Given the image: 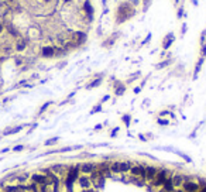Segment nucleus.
Masks as SVG:
<instances>
[{
    "mask_svg": "<svg viewBox=\"0 0 206 192\" xmlns=\"http://www.w3.org/2000/svg\"><path fill=\"white\" fill-rule=\"evenodd\" d=\"M79 172H80L79 165H74L72 168L68 169V174H66V178H65V185L68 188V191H72V187H74L75 181L79 177Z\"/></svg>",
    "mask_w": 206,
    "mask_h": 192,
    "instance_id": "nucleus-1",
    "label": "nucleus"
},
{
    "mask_svg": "<svg viewBox=\"0 0 206 192\" xmlns=\"http://www.w3.org/2000/svg\"><path fill=\"white\" fill-rule=\"evenodd\" d=\"M169 177V174H168V171L167 169H158L157 171V174H155V177H154V179L151 181V185L153 187H155V188H161L162 187V184L167 181V178Z\"/></svg>",
    "mask_w": 206,
    "mask_h": 192,
    "instance_id": "nucleus-2",
    "label": "nucleus"
},
{
    "mask_svg": "<svg viewBox=\"0 0 206 192\" xmlns=\"http://www.w3.org/2000/svg\"><path fill=\"white\" fill-rule=\"evenodd\" d=\"M130 174L133 177L141 178V181H145V165H140V164L131 165Z\"/></svg>",
    "mask_w": 206,
    "mask_h": 192,
    "instance_id": "nucleus-3",
    "label": "nucleus"
},
{
    "mask_svg": "<svg viewBox=\"0 0 206 192\" xmlns=\"http://www.w3.org/2000/svg\"><path fill=\"white\" fill-rule=\"evenodd\" d=\"M185 192H199V189H201V185H199V182H196V181H192V179H189V181H185V182L182 184V187H181Z\"/></svg>",
    "mask_w": 206,
    "mask_h": 192,
    "instance_id": "nucleus-4",
    "label": "nucleus"
},
{
    "mask_svg": "<svg viewBox=\"0 0 206 192\" xmlns=\"http://www.w3.org/2000/svg\"><path fill=\"white\" fill-rule=\"evenodd\" d=\"M78 184H79V187L82 188V189H90L92 188V179H90V177H88V175H85V174H82V175H79L78 177Z\"/></svg>",
    "mask_w": 206,
    "mask_h": 192,
    "instance_id": "nucleus-5",
    "label": "nucleus"
},
{
    "mask_svg": "<svg viewBox=\"0 0 206 192\" xmlns=\"http://www.w3.org/2000/svg\"><path fill=\"white\" fill-rule=\"evenodd\" d=\"M96 168H98V165L93 164V163H83V164L79 165L80 174H85V175H90Z\"/></svg>",
    "mask_w": 206,
    "mask_h": 192,
    "instance_id": "nucleus-6",
    "label": "nucleus"
},
{
    "mask_svg": "<svg viewBox=\"0 0 206 192\" xmlns=\"http://www.w3.org/2000/svg\"><path fill=\"white\" fill-rule=\"evenodd\" d=\"M31 181H33L34 184H37V185H47V184H50V181H48V177L45 175V174H34L33 177H31Z\"/></svg>",
    "mask_w": 206,
    "mask_h": 192,
    "instance_id": "nucleus-7",
    "label": "nucleus"
},
{
    "mask_svg": "<svg viewBox=\"0 0 206 192\" xmlns=\"http://www.w3.org/2000/svg\"><path fill=\"white\" fill-rule=\"evenodd\" d=\"M171 177H172V182L175 188H181L185 181L191 179V178H188V177H185V175H181V174H175V175H171Z\"/></svg>",
    "mask_w": 206,
    "mask_h": 192,
    "instance_id": "nucleus-8",
    "label": "nucleus"
},
{
    "mask_svg": "<svg viewBox=\"0 0 206 192\" xmlns=\"http://www.w3.org/2000/svg\"><path fill=\"white\" fill-rule=\"evenodd\" d=\"M157 171H158V169L155 168V167H153V165H145V181L151 182V181L154 179Z\"/></svg>",
    "mask_w": 206,
    "mask_h": 192,
    "instance_id": "nucleus-9",
    "label": "nucleus"
},
{
    "mask_svg": "<svg viewBox=\"0 0 206 192\" xmlns=\"http://www.w3.org/2000/svg\"><path fill=\"white\" fill-rule=\"evenodd\" d=\"M41 54H42L44 58H52V56L55 55V47H52V45H45V47H42Z\"/></svg>",
    "mask_w": 206,
    "mask_h": 192,
    "instance_id": "nucleus-10",
    "label": "nucleus"
},
{
    "mask_svg": "<svg viewBox=\"0 0 206 192\" xmlns=\"http://www.w3.org/2000/svg\"><path fill=\"white\" fill-rule=\"evenodd\" d=\"M162 192H174L175 191V189H174V182H172V177H171V175H169L168 178H167V181H165L164 184H162Z\"/></svg>",
    "mask_w": 206,
    "mask_h": 192,
    "instance_id": "nucleus-11",
    "label": "nucleus"
},
{
    "mask_svg": "<svg viewBox=\"0 0 206 192\" xmlns=\"http://www.w3.org/2000/svg\"><path fill=\"white\" fill-rule=\"evenodd\" d=\"M83 11H85V14L88 16V19L92 20V17H93V9H92V6H90L89 0L83 2Z\"/></svg>",
    "mask_w": 206,
    "mask_h": 192,
    "instance_id": "nucleus-12",
    "label": "nucleus"
},
{
    "mask_svg": "<svg viewBox=\"0 0 206 192\" xmlns=\"http://www.w3.org/2000/svg\"><path fill=\"white\" fill-rule=\"evenodd\" d=\"M175 41V37H174V34L172 33H169V34H167V37L164 38V41H162V48H169V45L172 44V42Z\"/></svg>",
    "mask_w": 206,
    "mask_h": 192,
    "instance_id": "nucleus-13",
    "label": "nucleus"
},
{
    "mask_svg": "<svg viewBox=\"0 0 206 192\" xmlns=\"http://www.w3.org/2000/svg\"><path fill=\"white\" fill-rule=\"evenodd\" d=\"M51 171L55 175H59V174H64L65 172V165H61V164H55L51 167Z\"/></svg>",
    "mask_w": 206,
    "mask_h": 192,
    "instance_id": "nucleus-14",
    "label": "nucleus"
},
{
    "mask_svg": "<svg viewBox=\"0 0 206 192\" xmlns=\"http://www.w3.org/2000/svg\"><path fill=\"white\" fill-rule=\"evenodd\" d=\"M109 171L113 174H120V163H119V161H114L112 164H109Z\"/></svg>",
    "mask_w": 206,
    "mask_h": 192,
    "instance_id": "nucleus-15",
    "label": "nucleus"
},
{
    "mask_svg": "<svg viewBox=\"0 0 206 192\" xmlns=\"http://www.w3.org/2000/svg\"><path fill=\"white\" fill-rule=\"evenodd\" d=\"M26 187L24 185H19V187H6L5 192H26Z\"/></svg>",
    "mask_w": 206,
    "mask_h": 192,
    "instance_id": "nucleus-16",
    "label": "nucleus"
},
{
    "mask_svg": "<svg viewBox=\"0 0 206 192\" xmlns=\"http://www.w3.org/2000/svg\"><path fill=\"white\" fill-rule=\"evenodd\" d=\"M74 37H76V44L78 45H80L82 42H85V40H86V34L82 33V31H78V33L74 34Z\"/></svg>",
    "mask_w": 206,
    "mask_h": 192,
    "instance_id": "nucleus-17",
    "label": "nucleus"
},
{
    "mask_svg": "<svg viewBox=\"0 0 206 192\" xmlns=\"http://www.w3.org/2000/svg\"><path fill=\"white\" fill-rule=\"evenodd\" d=\"M131 168V164L130 163H120V172L122 174H126L129 172Z\"/></svg>",
    "mask_w": 206,
    "mask_h": 192,
    "instance_id": "nucleus-18",
    "label": "nucleus"
},
{
    "mask_svg": "<svg viewBox=\"0 0 206 192\" xmlns=\"http://www.w3.org/2000/svg\"><path fill=\"white\" fill-rule=\"evenodd\" d=\"M124 90H126V88H124V85H122L120 82H117L116 84V95H123L124 93Z\"/></svg>",
    "mask_w": 206,
    "mask_h": 192,
    "instance_id": "nucleus-19",
    "label": "nucleus"
},
{
    "mask_svg": "<svg viewBox=\"0 0 206 192\" xmlns=\"http://www.w3.org/2000/svg\"><path fill=\"white\" fill-rule=\"evenodd\" d=\"M26 47H27V42L24 41V40H21V41L17 42V45H16V50H17V51H24V50H26Z\"/></svg>",
    "mask_w": 206,
    "mask_h": 192,
    "instance_id": "nucleus-20",
    "label": "nucleus"
},
{
    "mask_svg": "<svg viewBox=\"0 0 206 192\" xmlns=\"http://www.w3.org/2000/svg\"><path fill=\"white\" fill-rule=\"evenodd\" d=\"M203 59H205L203 56H201V58H199V61H198L196 66H195V76L199 74V71H201V66H202V64H203Z\"/></svg>",
    "mask_w": 206,
    "mask_h": 192,
    "instance_id": "nucleus-21",
    "label": "nucleus"
},
{
    "mask_svg": "<svg viewBox=\"0 0 206 192\" xmlns=\"http://www.w3.org/2000/svg\"><path fill=\"white\" fill-rule=\"evenodd\" d=\"M100 82H102V79L99 78V79H96V81H93V82H90L89 85H88V88H95V86H98V85H100Z\"/></svg>",
    "mask_w": 206,
    "mask_h": 192,
    "instance_id": "nucleus-22",
    "label": "nucleus"
},
{
    "mask_svg": "<svg viewBox=\"0 0 206 192\" xmlns=\"http://www.w3.org/2000/svg\"><path fill=\"white\" fill-rule=\"evenodd\" d=\"M56 141H58V137H54V139H51V140L45 141V145H52L54 143H56Z\"/></svg>",
    "mask_w": 206,
    "mask_h": 192,
    "instance_id": "nucleus-23",
    "label": "nucleus"
},
{
    "mask_svg": "<svg viewBox=\"0 0 206 192\" xmlns=\"http://www.w3.org/2000/svg\"><path fill=\"white\" fill-rule=\"evenodd\" d=\"M123 120H124V123H126L127 126H129V124H130L131 117H130V116H127V114H126V116H123Z\"/></svg>",
    "mask_w": 206,
    "mask_h": 192,
    "instance_id": "nucleus-24",
    "label": "nucleus"
},
{
    "mask_svg": "<svg viewBox=\"0 0 206 192\" xmlns=\"http://www.w3.org/2000/svg\"><path fill=\"white\" fill-rule=\"evenodd\" d=\"M202 56H203V58H205V56H206V42H205V44H202Z\"/></svg>",
    "mask_w": 206,
    "mask_h": 192,
    "instance_id": "nucleus-25",
    "label": "nucleus"
},
{
    "mask_svg": "<svg viewBox=\"0 0 206 192\" xmlns=\"http://www.w3.org/2000/svg\"><path fill=\"white\" fill-rule=\"evenodd\" d=\"M50 105H51V102H47V103H45V105H44V106H42V108H41V110H40V113H42V112H44V110H45V109H47L48 106H50Z\"/></svg>",
    "mask_w": 206,
    "mask_h": 192,
    "instance_id": "nucleus-26",
    "label": "nucleus"
},
{
    "mask_svg": "<svg viewBox=\"0 0 206 192\" xmlns=\"http://www.w3.org/2000/svg\"><path fill=\"white\" fill-rule=\"evenodd\" d=\"M183 16V7H179V10H178V19H181Z\"/></svg>",
    "mask_w": 206,
    "mask_h": 192,
    "instance_id": "nucleus-27",
    "label": "nucleus"
},
{
    "mask_svg": "<svg viewBox=\"0 0 206 192\" xmlns=\"http://www.w3.org/2000/svg\"><path fill=\"white\" fill-rule=\"evenodd\" d=\"M100 109H102V106H100V105H98L96 108H93V109H92V113H96V112H99Z\"/></svg>",
    "mask_w": 206,
    "mask_h": 192,
    "instance_id": "nucleus-28",
    "label": "nucleus"
},
{
    "mask_svg": "<svg viewBox=\"0 0 206 192\" xmlns=\"http://www.w3.org/2000/svg\"><path fill=\"white\" fill-rule=\"evenodd\" d=\"M23 148H24L23 145H17V147H14V151H21Z\"/></svg>",
    "mask_w": 206,
    "mask_h": 192,
    "instance_id": "nucleus-29",
    "label": "nucleus"
},
{
    "mask_svg": "<svg viewBox=\"0 0 206 192\" xmlns=\"http://www.w3.org/2000/svg\"><path fill=\"white\" fill-rule=\"evenodd\" d=\"M158 123H159V124H168V122H167V120H161V119L158 120Z\"/></svg>",
    "mask_w": 206,
    "mask_h": 192,
    "instance_id": "nucleus-30",
    "label": "nucleus"
},
{
    "mask_svg": "<svg viewBox=\"0 0 206 192\" xmlns=\"http://www.w3.org/2000/svg\"><path fill=\"white\" fill-rule=\"evenodd\" d=\"M174 192H185V191H183V189H175Z\"/></svg>",
    "mask_w": 206,
    "mask_h": 192,
    "instance_id": "nucleus-31",
    "label": "nucleus"
},
{
    "mask_svg": "<svg viewBox=\"0 0 206 192\" xmlns=\"http://www.w3.org/2000/svg\"><path fill=\"white\" fill-rule=\"evenodd\" d=\"M2 31H3V24L0 23V33H2Z\"/></svg>",
    "mask_w": 206,
    "mask_h": 192,
    "instance_id": "nucleus-32",
    "label": "nucleus"
},
{
    "mask_svg": "<svg viewBox=\"0 0 206 192\" xmlns=\"http://www.w3.org/2000/svg\"><path fill=\"white\" fill-rule=\"evenodd\" d=\"M42 2H45V3H48V2H51V0H42Z\"/></svg>",
    "mask_w": 206,
    "mask_h": 192,
    "instance_id": "nucleus-33",
    "label": "nucleus"
},
{
    "mask_svg": "<svg viewBox=\"0 0 206 192\" xmlns=\"http://www.w3.org/2000/svg\"><path fill=\"white\" fill-rule=\"evenodd\" d=\"M64 2H65V3H69V2H71V0H64Z\"/></svg>",
    "mask_w": 206,
    "mask_h": 192,
    "instance_id": "nucleus-34",
    "label": "nucleus"
},
{
    "mask_svg": "<svg viewBox=\"0 0 206 192\" xmlns=\"http://www.w3.org/2000/svg\"><path fill=\"white\" fill-rule=\"evenodd\" d=\"M178 2H179V0H175V3H178Z\"/></svg>",
    "mask_w": 206,
    "mask_h": 192,
    "instance_id": "nucleus-35",
    "label": "nucleus"
},
{
    "mask_svg": "<svg viewBox=\"0 0 206 192\" xmlns=\"http://www.w3.org/2000/svg\"><path fill=\"white\" fill-rule=\"evenodd\" d=\"M0 192H5V191H0Z\"/></svg>",
    "mask_w": 206,
    "mask_h": 192,
    "instance_id": "nucleus-36",
    "label": "nucleus"
},
{
    "mask_svg": "<svg viewBox=\"0 0 206 192\" xmlns=\"http://www.w3.org/2000/svg\"><path fill=\"white\" fill-rule=\"evenodd\" d=\"M0 2H2V0H0Z\"/></svg>",
    "mask_w": 206,
    "mask_h": 192,
    "instance_id": "nucleus-37",
    "label": "nucleus"
},
{
    "mask_svg": "<svg viewBox=\"0 0 206 192\" xmlns=\"http://www.w3.org/2000/svg\"><path fill=\"white\" fill-rule=\"evenodd\" d=\"M10 2H11V0H10Z\"/></svg>",
    "mask_w": 206,
    "mask_h": 192,
    "instance_id": "nucleus-38",
    "label": "nucleus"
}]
</instances>
